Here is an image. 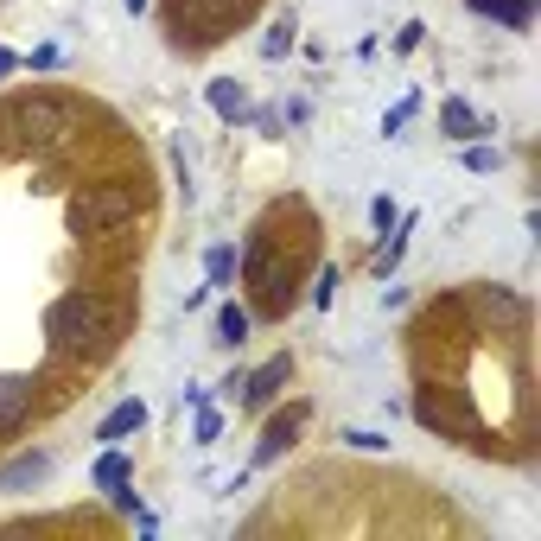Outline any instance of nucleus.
I'll return each instance as SVG.
<instances>
[{
    "instance_id": "20",
    "label": "nucleus",
    "mask_w": 541,
    "mask_h": 541,
    "mask_svg": "<svg viewBox=\"0 0 541 541\" xmlns=\"http://www.w3.org/2000/svg\"><path fill=\"white\" fill-rule=\"evenodd\" d=\"M13 64H20V58H13V51H0V77H7V71H13Z\"/></svg>"
},
{
    "instance_id": "10",
    "label": "nucleus",
    "mask_w": 541,
    "mask_h": 541,
    "mask_svg": "<svg viewBox=\"0 0 541 541\" xmlns=\"http://www.w3.org/2000/svg\"><path fill=\"white\" fill-rule=\"evenodd\" d=\"M440 121H446V134H452V141H478V134H491L478 115H471V102H459V96H452L446 109H440Z\"/></svg>"
},
{
    "instance_id": "12",
    "label": "nucleus",
    "mask_w": 541,
    "mask_h": 541,
    "mask_svg": "<svg viewBox=\"0 0 541 541\" xmlns=\"http://www.w3.org/2000/svg\"><path fill=\"white\" fill-rule=\"evenodd\" d=\"M211 102H217V115H223V121L249 115V96H242V83H211Z\"/></svg>"
},
{
    "instance_id": "3",
    "label": "nucleus",
    "mask_w": 541,
    "mask_h": 541,
    "mask_svg": "<svg viewBox=\"0 0 541 541\" xmlns=\"http://www.w3.org/2000/svg\"><path fill=\"white\" fill-rule=\"evenodd\" d=\"M128 217H134V191H128V185H96L90 198L71 204V230H77V236H109V230H121Z\"/></svg>"
},
{
    "instance_id": "9",
    "label": "nucleus",
    "mask_w": 541,
    "mask_h": 541,
    "mask_svg": "<svg viewBox=\"0 0 541 541\" xmlns=\"http://www.w3.org/2000/svg\"><path fill=\"white\" fill-rule=\"evenodd\" d=\"M141 427H147V401H121L109 421L96 427V440H102V446H121L128 433H141Z\"/></svg>"
},
{
    "instance_id": "6",
    "label": "nucleus",
    "mask_w": 541,
    "mask_h": 541,
    "mask_svg": "<svg viewBox=\"0 0 541 541\" xmlns=\"http://www.w3.org/2000/svg\"><path fill=\"white\" fill-rule=\"evenodd\" d=\"M471 300H478V312H484V319H497L503 331H522V319H529V306H522L510 287H478Z\"/></svg>"
},
{
    "instance_id": "19",
    "label": "nucleus",
    "mask_w": 541,
    "mask_h": 541,
    "mask_svg": "<svg viewBox=\"0 0 541 541\" xmlns=\"http://www.w3.org/2000/svg\"><path fill=\"white\" fill-rule=\"evenodd\" d=\"M331 287H338V268H325V274H319V287H312V300L325 306V300H331Z\"/></svg>"
},
{
    "instance_id": "13",
    "label": "nucleus",
    "mask_w": 541,
    "mask_h": 541,
    "mask_svg": "<svg viewBox=\"0 0 541 541\" xmlns=\"http://www.w3.org/2000/svg\"><path fill=\"white\" fill-rule=\"evenodd\" d=\"M128 478H134V465L121 459V452H102V465H96V484H102V491H121Z\"/></svg>"
},
{
    "instance_id": "1",
    "label": "nucleus",
    "mask_w": 541,
    "mask_h": 541,
    "mask_svg": "<svg viewBox=\"0 0 541 541\" xmlns=\"http://www.w3.org/2000/svg\"><path fill=\"white\" fill-rule=\"evenodd\" d=\"M45 331L58 351H83V344H109L121 331V306L102 300V293H64L58 306L45 312Z\"/></svg>"
},
{
    "instance_id": "7",
    "label": "nucleus",
    "mask_w": 541,
    "mask_h": 541,
    "mask_svg": "<svg viewBox=\"0 0 541 541\" xmlns=\"http://www.w3.org/2000/svg\"><path fill=\"white\" fill-rule=\"evenodd\" d=\"M32 389H39L32 376H0V433H13L32 414Z\"/></svg>"
},
{
    "instance_id": "21",
    "label": "nucleus",
    "mask_w": 541,
    "mask_h": 541,
    "mask_svg": "<svg viewBox=\"0 0 541 541\" xmlns=\"http://www.w3.org/2000/svg\"><path fill=\"white\" fill-rule=\"evenodd\" d=\"M141 7H147V0H128V13H141Z\"/></svg>"
},
{
    "instance_id": "5",
    "label": "nucleus",
    "mask_w": 541,
    "mask_h": 541,
    "mask_svg": "<svg viewBox=\"0 0 541 541\" xmlns=\"http://www.w3.org/2000/svg\"><path fill=\"white\" fill-rule=\"evenodd\" d=\"M287 376H293V357H268L255 376H242V389H249L242 401H249V408H268V401L281 395V382H287Z\"/></svg>"
},
{
    "instance_id": "2",
    "label": "nucleus",
    "mask_w": 541,
    "mask_h": 541,
    "mask_svg": "<svg viewBox=\"0 0 541 541\" xmlns=\"http://www.w3.org/2000/svg\"><path fill=\"white\" fill-rule=\"evenodd\" d=\"M13 134H20V141L26 147H64V141H71V134H77V102L71 96H20V102H13Z\"/></svg>"
},
{
    "instance_id": "17",
    "label": "nucleus",
    "mask_w": 541,
    "mask_h": 541,
    "mask_svg": "<svg viewBox=\"0 0 541 541\" xmlns=\"http://www.w3.org/2000/svg\"><path fill=\"white\" fill-rule=\"evenodd\" d=\"M344 440H351L357 452H382V446H389V440H382V433H344Z\"/></svg>"
},
{
    "instance_id": "18",
    "label": "nucleus",
    "mask_w": 541,
    "mask_h": 541,
    "mask_svg": "<svg viewBox=\"0 0 541 541\" xmlns=\"http://www.w3.org/2000/svg\"><path fill=\"white\" fill-rule=\"evenodd\" d=\"M211 440H217V414L204 408V414H198V446H211Z\"/></svg>"
},
{
    "instance_id": "11",
    "label": "nucleus",
    "mask_w": 541,
    "mask_h": 541,
    "mask_svg": "<svg viewBox=\"0 0 541 541\" xmlns=\"http://www.w3.org/2000/svg\"><path fill=\"white\" fill-rule=\"evenodd\" d=\"M51 478V459L45 452H32V459H13V465H0V491H13V484H39Z\"/></svg>"
},
{
    "instance_id": "4",
    "label": "nucleus",
    "mask_w": 541,
    "mask_h": 541,
    "mask_svg": "<svg viewBox=\"0 0 541 541\" xmlns=\"http://www.w3.org/2000/svg\"><path fill=\"white\" fill-rule=\"evenodd\" d=\"M249 287H255L261 312H287V300H293V261H281L268 242H255V249H249Z\"/></svg>"
},
{
    "instance_id": "8",
    "label": "nucleus",
    "mask_w": 541,
    "mask_h": 541,
    "mask_svg": "<svg viewBox=\"0 0 541 541\" xmlns=\"http://www.w3.org/2000/svg\"><path fill=\"white\" fill-rule=\"evenodd\" d=\"M300 421H306V408H287V414H274L268 421V433H261V446H255V459L261 465H274L281 452L293 446V433H300Z\"/></svg>"
},
{
    "instance_id": "14",
    "label": "nucleus",
    "mask_w": 541,
    "mask_h": 541,
    "mask_svg": "<svg viewBox=\"0 0 541 541\" xmlns=\"http://www.w3.org/2000/svg\"><path fill=\"white\" fill-rule=\"evenodd\" d=\"M242 338H249V312H242V306H223V312H217V344H242Z\"/></svg>"
},
{
    "instance_id": "16",
    "label": "nucleus",
    "mask_w": 541,
    "mask_h": 541,
    "mask_svg": "<svg viewBox=\"0 0 541 541\" xmlns=\"http://www.w3.org/2000/svg\"><path fill=\"white\" fill-rule=\"evenodd\" d=\"M465 166H471V172H491V166H497V153H491V147H471V153H465Z\"/></svg>"
},
{
    "instance_id": "15",
    "label": "nucleus",
    "mask_w": 541,
    "mask_h": 541,
    "mask_svg": "<svg viewBox=\"0 0 541 541\" xmlns=\"http://www.w3.org/2000/svg\"><path fill=\"white\" fill-rule=\"evenodd\" d=\"M230 261H236L230 249H211V281H217V287H223V281H230Z\"/></svg>"
}]
</instances>
